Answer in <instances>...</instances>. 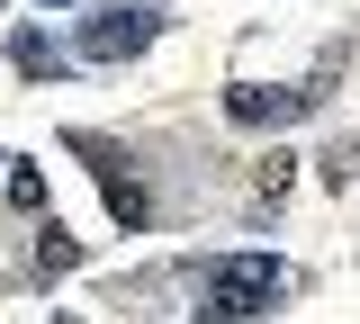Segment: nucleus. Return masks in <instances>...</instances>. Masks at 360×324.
<instances>
[{
	"instance_id": "obj_1",
	"label": "nucleus",
	"mask_w": 360,
	"mask_h": 324,
	"mask_svg": "<svg viewBox=\"0 0 360 324\" xmlns=\"http://www.w3.org/2000/svg\"><path fill=\"white\" fill-rule=\"evenodd\" d=\"M279 288H288V261H279V252H234V261H198V306H207V316H262Z\"/></svg>"
},
{
	"instance_id": "obj_6",
	"label": "nucleus",
	"mask_w": 360,
	"mask_h": 324,
	"mask_svg": "<svg viewBox=\"0 0 360 324\" xmlns=\"http://www.w3.org/2000/svg\"><path fill=\"white\" fill-rule=\"evenodd\" d=\"M72 261H82V243H72V234H45V243H37V271H45V279H63Z\"/></svg>"
},
{
	"instance_id": "obj_3",
	"label": "nucleus",
	"mask_w": 360,
	"mask_h": 324,
	"mask_svg": "<svg viewBox=\"0 0 360 324\" xmlns=\"http://www.w3.org/2000/svg\"><path fill=\"white\" fill-rule=\"evenodd\" d=\"M72 153H82V162H99V181H108V207H117V226H153V198L135 189V171H127V153H117V144L72 136Z\"/></svg>"
},
{
	"instance_id": "obj_2",
	"label": "nucleus",
	"mask_w": 360,
	"mask_h": 324,
	"mask_svg": "<svg viewBox=\"0 0 360 324\" xmlns=\"http://www.w3.org/2000/svg\"><path fill=\"white\" fill-rule=\"evenodd\" d=\"M153 37H162V9H108V18H90V27H82V54L127 63V54H144Z\"/></svg>"
},
{
	"instance_id": "obj_4",
	"label": "nucleus",
	"mask_w": 360,
	"mask_h": 324,
	"mask_svg": "<svg viewBox=\"0 0 360 324\" xmlns=\"http://www.w3.org/2000/svg\"><path fill=\"white\" fill-rule=\"evenodd\" d=\"M315 91H262V82H234L225 91V117L234 127H288V117H307Z\"/></svg>"
},
{
	"instance_id": "obj_7",
	"label": "nucleus",
	"mask_w": 360,
	"mask_h": 324,
	"mask_svg": "<svg viewBox=\"0 0 360 324\" xmlns=\"http://www.w3.org/2000/svg\"><path fill=\"white\" fill-rule=\"evenodd\" d=\"M9 198H18V207H45V181H37V162H9Z\"/></svg>"
},
{
	"instance_id": "obj_8",
	"label": "nucleus",
	"mask_w": 360,
	"mask_h": 324,
	"mask_svg": "<svg viewBox=\"0 0 360 324\" xmlns=\"http://www.w3.org/2000/svg\"><path fill=\"white\" fill-rule=\"evenodd\" d=\"M45 9H63V0H45Z\"/></svg>"
},
{
	"instance_id": "obj_5",
	"label": "nucleus",
	"mask_w": 360,
	"mask_h": 324,
	"mask_svg": "<svg viewBox=\"0 0 360 324\" xmlns=\"http://www.w3.org/2000/svg\"><path fill=\"white\" fill-rule=\"evenodd\" d=\"M9 46H18V72H63V54H54V37H45V27H18V37H9Z\"/></svg>"
}]
</instances>
